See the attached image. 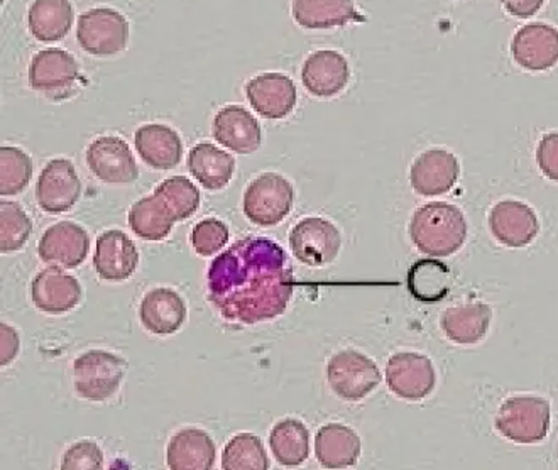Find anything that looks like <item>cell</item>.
Segmentation results:
<instances>
[{
  "mask_svg": "<svg viewBox=\"0 0 558 470\" xmlns=\"http://www.w3.org/2000/svg\"><path fill=\"white\" fill-rule=\"evenodd\" d=\"M207 281L208 300L223 321L256 325L287 312L293 267L271 239L245 238L216 257Z\"/></svg>",
  "mask_w": 558,
  "mask_h": 470,
  "instance_id": "1",
  "label": "cell"
},
{
  "mask_svg": "<svg viewBox=\"0 0 558 470\" xmlns=\"http://www.w3.org/2000/svg\"><path fill=\"white\" fill-rule=\"evenodd\" d=\"M410 236L420 253L426 256H452L465 244L468 222L459 208L434 202L415 212Z\"/></svg>",
  "mask_w": 558,
  "mask_h": 470,
  "instance_id": "2",
  "label": "cell"
},
{
  "mask_svg": "<svg viewBox=\"0 0 558 470\" xmlns=\"http://www.w3.org/2000/svg\"><path fill=\"white\" fill-rule=\"evenodd\" d=\"M496 429L514 444H538L550 432V405L533 396L506 399L496 417Z\"/></svg>",
  "mask_w": 558,
  "mask_h": 470,
  "instance_id": "3",
  "label": "cell"
},
{
  "mask_svg": "<svg viewBox=\"0 0 558 470\" xmlns=\"http://www.w3.org/2000/svg\"><path fill=\"white\" fill-rule=\"evenodd\" d=\"M125 362L107 350H88L73 364V383L80 398L106 401L121 388Z\"/></svg>",
  "mask_w": 558,
  "mask_h": 470,
  "instance_id": "4",
  "label": "cell"
},
{
  "mask_svg": "<svg viewBox=\"0 0 558 470\" xmlns=\"http://www.w3.org/2000/svg\"><path fill=\"white\" fill-rule=\"evenodd\" d=\"M293 184L278 173H263L245 189V217L260 227L278 226L293 208Z\"/></svg>",
  "mask_w": 558,
  "mask_h": 470,
  "instance_id": "5",
  "label": "cell"
},
{
  "mask_svg": "<svg viewBox=\"0 0 558 470\" xmlns=\"http://www.w3.org/2000/svg\"><path fill=\"white\" fill-rule=\"evenodd\" d=\"M327 377L339 398L359 401L379 386L381 371L376 362L357 350H342L328 361Z\"/></svg>",
  "mask_w": 558,
  "mask_h": 470,
  "instance_id": "6",
  "label": "cell"
},
{
  "mask_svg": "<svg viewBox=\"0 0 558 470\" xmlns=\"http://www.w3.org/2000/svg\"><path fill=\"white\" fill-rule=\"evenodd\" d=\"M76 39L94 57L106 58L124 51L129 41V23L121 12L97 8L80 15Z\"/></svg>",
  "mask_w": 558,
  "mask_h": 470,
  "instance_id": "7",
  "label": "cell"
},
{
  "mask_svg": "<svg viewBox=\"0 0 558 470\" xmlns=\"http://www.w3.org/2000/svg\"><path fill=\"white\" fill-rule=\"evenodd\" d=\"M294 257L306 266L322 267L333 263L342 248L340 230L325 218L308 217L290 233Z\"/></svg>",
  "mask_w": 558,
  "mask_h": 470,
  "instance_id": "8",
  "label": "cell"
},
{
  "mask_svg": "<svg viewBox=\"0 0 558 470\" xmlns=\"http://www.w3.org/2000/svg\"><path fill=\"white\" fill-rule=\"evenodd\" d=\"M78 79V63L63 49H45L31 61V87L51 100L70 97Z\"/></svg>",
  "mask_w": 558,
  "mask_h": 470,
  "instance_id": "9",
  "label": "cell"
},
{
  "mask_svg": "<svg viewBox=\"0 0 558 470\" xmlns=\"http://www.w3.org/2000/svg\"><path fill=\"white\" fill-rule=\"evenodd\" d=\"M389 389L408 401H420L435 389L437 374L430 359L415 352L392 355L386 365Z\"/></svg>",
  "mask_w": 558,
  "mask_h": 470,
  "instance_id": "10",
  "label": "cell"
},
{
  "mask_svg": "<svg viewBox=\"0 0 558 470\" xmlns=\"http://www.w3.org/2000/svg\"><path fill=\"white\" fill-rule=\"evenodd\" d=\"M87 165L88 170L104 183L128 184L140 177L133 150L121 137L95 140L87 149Z\"/></svg>",
  "mask_w": 558,
  "mask_h": 470,
  "instance_id": "11",
  "label": "cell"
},
{
  "mask_svg": "<svg viewBox=\"0 0 558 470\" xmlns=\"http://www.w3.org/2000/svg\"><path fill=\"white\" fill-rule=\"evenodd\" d=\"M82 195V183L70 159H51L36 184V200L48 214L72 210Z\"/></svg>",
  "mask_w": 558,
  "mask_h": 470,
  "instance_id": "12",
  "label": "cell"
},
{
  "mask_svg": "<svg viewBox=\"0 0 558 470\" xmlns=\"http://www.w3.org/2000/svg\"><path fill=\"white\" fill-rule=\"evenodd\" d=\"M90 238L87 230L73 222H58L43 233L38 254L45 263L73 269L87 260Z\"/></svg>",
  "mask_w": 558,
  "mask_h": 470,
  "instance_id": "13",
  "label": "cell"
},
{
  "mask_svg": "<svg viewBox=\"0 0 558 470\" xmlns=\"http://www.w3.org/2000/svg\"><path fill=\"white\" fill-rule=\"evenodd\" d=\"M245 94L256 112L271 121L290 116L299 100L293 80L283 73H263L256 76L247 83Z\"/></svg>",
  "mask_w": 558,
  "mask_h": 470,
  "instance_id": "14",
  "label": "cell"
},
{
  "mask_svg": "<svg viewBox=\"0 0 558 470\" xmlns=\"http://www.w3.org/2000/svg\"><path fill=\"white\" fill-rule=\"evenodd\" d=\"M94 264L104 281L121 282L136 273L140 253L128 233L107 230L97 239Z\"/></svg>",
  "mask_w": 558,
  "mask_h": 470,
  "instance_id": "15",
  "label": "cell"
},
{
  "mask_svg": "<svg viewBox=\"0 0 558 470\" xmlns=\"http://www.w3.org/2000/svg\"><path fill=\"white\" fill-rule=\"evenodd\" d=\"M489 229L496 241L506 248H526L539 232L533 208L514 200L499 202L489 214Z\"/></svg>",
  "mask_w": 558,
  "mask_h": 470,
  "instance_id": "16",
  "label": "cell"
},
{
  "mask_svg": "<svg viewBox=\"0 0 558 470\" xmlns=\"http://www.w3.org/2000/svg\"><path fill=\"white\" fill-rule=\"evenodd\" d=\"M349 79L351 69L348 60L332 49L315 51L303 63V85L315 97H336L348 87Z\"/></svg>",
  "mask_w": 558,
  "mask_h": 470,
  "instance_id": "17",
  "label": "cell"
},
{
  "mask_svg": "<svg viewBox=\"0 0 558 470\" xmlns=\"http://www.w3.org/2000/svg\"><path fill=\"white\" fill-rule=\"evenodd\" d=\"M31 297L36 309L48 315H63L72 312L82 300V287L78 279L58 267H48L36 275Z\"/></svg>",
  "mask_w": 558,
  "mask_h": 470,
  "instance_id": "18",
  "label": "cell"
},
{
  "mask_svg": "<svg viewBox=\"0 0 558 470\" xmlns=\"http://www.w3.org/2000/svg\"><path fill=\"white\" fill-rule=\"evenodd\" d=\"M461 166L446 149L425 150L413 162L410 181L418 195L437 196L450 192L459 180Z\"/></svg>",
  "mask_w": 558,
  "mask_h": 470,
  "instance_id": "19",
  "label": "cell"
},
{
  "mask_svg": "<svg viewBox=\"0 0 558 470\" xmlns=\"http://www.w3.org/2000/svg\"><path fill=\"white\" fill-rule=\"evenodd\" d=\"M211 134L223 147L235 150L239 155L256 153L263 141L256 117L241 106L220 109L211 124Z\"/></svg>",
  "mask_w": 558,
  "mask_h": 470,
  "instance_id": "20",
  "label": "cell"
},
{
  "mask_svg": "<svg viewBox=\"0 0 558 470\" xmlns=\"http://www.w3.org/2000/svg\"><path fill=\"white\" fill-rule=\"evenodd\" d=\"M513 57L530 72H544L558 63V31L547 24H530L513 39Z\"/></svg>",
  "mask_w": 558,
  "mask_h": 470,
  "instance_id": "21",
  "label": "cell"
},
{
  "mask_svg": "<svg viewBox=\"0 0 558 470\" xmlns=\"http://www.w3.org/2000/svg\"><path fill=\"white\" fill-rule=\"evenodd\" d=\"M217 448L211 436L201 429H183L168 444V467L173 470H210L216 463Z\"/></svg>",
  "mask_w": 558,
  "mask_h": 470,
  "instance_id": "22",
  "label": "cell"
},
{
  "mask_svg": "<svg viewBox=\"0 0 558 470\" xmlns=\"http://www.w3.org/2000/svg\"><path fill=\"white\" fill-rule=\"evenodd\" d=\"M140 315L144 328L151 334L173 335L185 324V301L170 288H155L144 297Z\"/></svg>",
  "mask_w": 558,
  "mask_h": 470,
  "instance_id": "23",
  "label": "cell"
},
{
  "mask_svg": "<svg viewBox=\"0 0 558 470\" xmlns=\"http://www.w3.org/2000/svg\"><path fill=\"white\" fill-rule=\"evenodd\" d=\"M137 153L155 170H173L183 156V143L174 129L162 124H147L137 129Z\"/></svg>",
  "mask_w": 558,
  "mask_h": 470,
  "instance_id": "24",
  "label": "cell"
},
{
  "mask_svg": "<svg viewBox=\"0 0 558 470\" xmlns=\"http://www.w3.org/2000/svg\"><path fill=\"white\" fill-rule=\"evenodd\" d=\"M315 456L327 469L354 466L361 456V438L354 430L340 423L322 426L315 436Z\"/></svg>",
  "mask_w": 558,
  "mask_h": 470,
  "instance_id": "25",
  "label": "cell"
},
{
  "mask_svg": "<svg viewBox=\"0 0 558 470\" xmlns=\"http://www.w3.org/2000/svg\"><path fill=\"white\" fill-rule=\"evenodd\" d=\"M189 170L205 190L217 192L231 183L235 159L214 144L201 143L190 150Z\"/></svg>",
  "mask_w": 558,
  "mask_h": 470,
  "instance_id": "26",
  "label": "cell"
},
{
  "mask_svg": "<svg viewBox=\"0 0 558 470\" xmlns=\"http://www.w3.org/2000/svg\"><path fill=\"white\" fill-rule=\"evenodd\" d=\"M291 12L305 29H332L357 20L352 0H293Z\"/></svg>",
  "mask_w": 558,
  "mask_h": 470,
  "instance_id": "27",
  "label": "cell"
},
{
  "mask_svg": "<svg viewBox=\"0 0 558 470\" xmlns=\"http://www.w3.org/2000/svg\"><path fill=\"white\" fill-rule=\"evenodd\" d=\"M440 325L452 342L472 346L486 337L490 325V309L484 303L456 306L441 315Z\"/></svg>",
  "mask_w": 558,
  "mask_h": 470,
  "instance_id": "28",
  "label": "cell"
},
{
  "mask_svg": "<svg viewBox=\"0 0 558 470\" xmlns=\"http://www.w3.org/2000/svg\"><path fill=\"white\" fill-rule=\"evenodd\" d=\"M31 35L41 43H54L69 35L73 24L70 0H35L27 14Z\"/></svg>",
  "mask_w": 558,
  "mask_h": 470,
  "instance_id": "29",
  "label": "cell"
},
{
  "mask_svg": "<svg viewBox=\"0 0 558 470\" xmlns=\"http://www.w3.org/2000/svg\"><path fill=\"white\" fill-rule=\"evenodd\" d=\"M173 215L156 193L144 196L129 212V226L144 241H162L173 229Z\"/></svg>",
  "mask_w": 558,
  "mask_h": 470,
  "instance_id": "30",
  "label": "cell"
},
{
  "mask_svg": "<svg viewBox=\"0 0 558 470\" xmlns=\"http://www.w3.org/2000/svg\"><path fill=\"white\" fill-rule=\"evenodd\" d=\"M272 456L281 466L296 467L310 456V433L305 423L287 418L276 423L269 435Z\"/></svg>",
  "mask_w": 558,
  "mask_h": 470,
  "instance_id": "31",
  "label": "cell"
},
{
  "mask_svg": "<svg viewBox=\"0 0 558 470\" xmlns=\"http://www.w3.org/2000/svg\"><path fill=\"white\" fill-rule=\"evenodd\" d=\"M452 273L437 260H423L413 264L408 273V290L423 303H437L449 294Z\"/></svg>",
  "mask_w": 558,
  "mask_h": 470,
  "instance_id": "32",
  "label": "cell"
},
{
  "mask_svg": "<svg viewBox=\"0 0 558 470\" xmlns=\"http://www.w3.org/2000/svg\"><path fill=\"white\" fill-rule=\"evenodd\" d=\"M223 470H268L269 459L259 436L239 433L222 451Z\"/></svg>",
  "mask_w": 558,
  "mask_h": 470,
  "instance_id": "33",
  "label": "cell"
},
{
  "mask_svg": "<svg viewBox=\"0 0 558 470\" xmlns=\"http://www.w3.org/2000/svg\"><path fill=\"white\" fill-rule=\"evenodd\" d=\"M155 193L165 202L177 222L192 217L201 207V192L185 177L168 178L159 184Z\"/></svg>",
  "mask_w": 558,
  "mask_h": 470,
  "instance_id": "34",
  "label": "cell"
},
{
  "mask_svg": "<svg viewBox=\"0 0 558 470\" xmlns=\"http://www.w3.org/2000/svg\"><path fill=\"white\" fill-rule=\"evenodd\" d=\"M33 233V222L15 202H0V251L15 253L24 248Z\"/></svg>",
  "mask_w": 558,
  "mask_h": 470,
  "instance_id": "35",
  "label": "cell"
},
{
  "mask_svg": "<svg viewBox=\"0 0 558 470\" xmlns=\"http://www.w3.org/2000/svg\"><path fill=\"white\" fill-rule=\"evenodd\" d=\"M33 178V161L20 147L0 149V193L17 195Z\"/></svg>",
  "mask_w": 558,
  "mask_h": 470,
  "instance_id": "36",
  "label": "cell"
},
{
  "mask_svg": "<svg viewBox=\"0 0 558 470\" xmlns=\"http://www.w3.org/2000/svg\"><path fill=\"white\" fill-rule=\"evenodd\" d=\"M231 233L226 224L217 218H205L193 227L192 244L195 253L202 257H210L219 253L229 242Z\"/></svg>",
  "mask_w": 558,
  "mask_h": 470,
  "instance_id": "37",
  "label": "cell"
},
{
  "mask_svg": "<svg viewBox=\"0 0 558 470\" xmlns=\"http://www.w3.org/2000/svg\"><path fill=\"white\" fill-rule=\"evenodd\" d=\"M63 470H100L104 469V454L95 442L80 441L64 451Z\"/></svg>",
  "mask_w": 558,
  "mask_h": 470,
  "instance_id": "38",
  "label": "cell"
},
{
  "mask_svg": "<svg viewBox=\"0 0 558 470\" xmlns=\"http://www.w3.org/2000/svg\"><path fill=\"white\" fill-rule=\"evenodd\" d=\"M536 161L545 177L558 181V132L542 137L536 149Z\"/></svg>",
  "mask_w": 558,
  "mask_h": 470,
  "instance_id": "39",
  "label": "cell"
},
{
  "mask_svg": "<svg viewBox=\"0 0 558 470\" xmlns=\"http://www.w3.org/2000/svg\"><path fill=\"white\" fill-rule=\"evenodd\" d=\"M0 337V365H8L20 354V335L8 324H2Z\"/></svg>",
  "mask_w": 558,
  "mask_h": 470,
  "instance_id": "40",
  "label": "cell"
},
{
  "mask_svg": "<svg viewBox=\"0 0 558 470\" xmlns=\"http://www.w3.org/2000/svg\"><path fill=\"white\" fill-rule=\"evenodd\" d=\"M545 0H502L506 11L517 17H532L542 9Z\"/></svg>",
  "mask_w": 558,
  "mask_h": 470,
  "instance_id": "41",
  "label": "cell"
}]
</instances>
